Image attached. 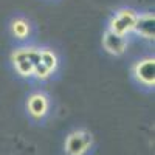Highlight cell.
I'll return each instance as SVG.
<instances>
[{
  "label": "cell",
  "mask_w": 155,
  "mask_h": 155,
  "mask_svg": "<svg viewBox=\"0 0 155 155\" xmlns=\"http://www.w3.org/2000/svg\"><path fill=\"white\" fill-rule=\"evenodd\" d=\"M92 135L85 130L73 132L65 141V152L67 155H84L92 146Z\"/></svg>",
  "instance_id": "obj_1"
},
{
  "label": "cell",
  "mask_w": 155,
  "mask_h": 155,
  "mask_svg": "<svg viewBox=\"0 0 155 155\" xmlns=\"http://www.w3.org/2000/svg\"><path fill=\"white\" fill-rule=\"evenodd\" d=\"M137 20V14L132 9H123L120 11L116 17L112 19L110 22V31L120 36H126L134 30V25Z\"/></svg>",
  "instance_id": "obj_2"
},
{
  "label": "cell",
  "mask_w": 155,
  "mask_h": 155,
  "mask_svg": "<svg viewBox=\"0 0 155 155\" xmlns=\"http://www.w3.org/2000/svg\"><path fill=\"white\" fill-rule=\"evenodd\" d=\"M12 62H14L16 70L19 71V74H22V76H33V67L34 65H33V62L28 59L25 48L14 51V54H12Z\"/></svg>",
  "instance_id": "obj_6"
},
{
  "label": "cell",
  "mask_w": 155,
  "mask_h": 155,
  "mask_svg": "<svg viewBox=\"0 0 155 155\" xmlns=\"http://www.w3.org/2000/svg\"><path fill=\"white\" fill-rule=\"evenodd\" d=\"M12 34H14L17 39H25L28 34H30V25L28 22H25L22 19H17L12 22Z\"/></svg>",
  "instance_id": "obj_8"
},
{
  "label": "cell",
  "mask_w": 155,
  "mask_h": 155,
  "mask_svg": "<svg viewBox=\"0 0 155 155\" xmlns=\"http://www.w3.org/2000/svg\"><path fill=\"white\" fill-rule=\"evenodd\" d=\"M102 45L104 48L109 51L110 54H115V56H121L126 48H127V41L124 36H120V34H115L112 33L110 30L104 34V39H102Z\"/></svg>",
  "instance_id": "obj_4"
},
{
  "label": "cell",
  "mask_w": 155,
  "mask_h": 155,
  "mask_svg": "<svg viewBox=\"0 0 155 155\" xmlns=\"http://www.w3.org/2000/svg\"><path fill=\"white\" fill-rule=\"evenodd\" d=\"M135 74L143 84L152 87L155 84V61L152 58L140 61L135 65Z\"/></svg>",
  "instance_id": "obj_3"
},
{
  "label": "cell",
  "mask_w": 155,
  "mask_h": 155,
  "mask_svg": "<svg viewBox=\"0 0 155 155\" xmlns=\"http://www.w3.org/2000/svg\"><path fill=\"white\" fill-rule=\"evenodd\" d=\"M153 22L155 17L153 14H143V16H137L134 30L137 34H140L141 37L144 39H153L155 36V28H153Z\"/></svg>",
  "instance_id": "obj_5"
},
{
  "label": "cell",
  "mask_w": 155,
  "mask_h": 155,
  "mask_svg": "<svg viewBox=\"0 0 155 155\" xmlns=\"http://www.w3.org/2000/svg\"><path fill=\"white\" fill-rule=\"evenodd\" d=\"M41 62L50 71H53L58 67V58L53 51H50V50H41Z\"/></svg>",
  "instance_id": "obj_9"
},
{
  "label": "cell",
  "mask_w": 155,
  "mask_h": 155,
  "mask_svg": "<svg viewBox=\"0 0 155 155\" xmlns=\"http://www.w3.org/2000/svg\"><path fill=\"white\" fill-rule=\"evenodd\" d=\"M50 73H51V71L44 65L42 62H37L36 65L33 67V74H34V76H37L39 79H47V78L50 76Z\"/></svg>",
  "instance_id": "obj_10"
},
{
  "label": "cell",
  "mask_w": 155,
  "mask_h": 155,
  "mask_svg": "<svg viewBox=\"0 0 155 155\" xmlns=\"http://www.w3.org/2000/svg\"><path fill=\"white\" fill-rule=\"evenodd\" d=\"M48 110V99L41 95V93H36V95H31L30 99H28V112L34 116V118H42L45 116Z\"/></svg>",
  "instance_id": "obj_7"
}]
</instances>
